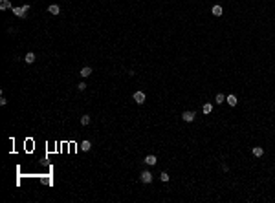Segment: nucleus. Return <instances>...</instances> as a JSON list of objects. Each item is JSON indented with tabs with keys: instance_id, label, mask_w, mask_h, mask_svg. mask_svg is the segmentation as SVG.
Returning <instances> with one entry per match:
<instances>
[{
	"instance_id": "nucleus-17",
	"label": "nucleus",
	"mask_w": 275,
	"mask_h": 203,
	"mask_svg": "<svg viewBox=\"0 0 275 203\" xmlns=\"http://www.w3.org/2000/svg\"><path fill=\"white\" fill-rule=\"evenodd\" d=\"M160 179L163 181V183H167V181H169V179H171V176H169L167 172H162V174H160Z\"/></svg>"
},
{
	"instance_id": "nucleus-10",
	"label": "nucleus",
	"mask_w": 275,
	"mask_h": 203,
	"mask_svg": "<svg viewBox=\"0 0 275 203\" xmlns=\"http://www.w3.org/2000/svg\"><path fill=\"white\" fill-rule=\"evenodd\" d=\"M48 11H50L51 15H59V13H61V7H59L57 4H51V6L48 7Z\"/></svg>"
},
{
	"instance_id": "nucleus-7",
	"label": "nucleus",
	"mask_w": 275,
	"mask_h": 203,
	"mask_svg": "<svg viewBox=\"0 0 275 203\" xmlns=\"http://www.w3.org/2000/svg\"><path fill=\"white\" fill-rule=\"evenodd\" d=\"M226 103L231 106V108H233V106H237V95H233V93L227 95V97H226Z\"/></svg>"
},
{
	"instance_id": "nucleus-4",
	"label": "nucleus",
	"mask_w": 275,
	"mask_h": 203,
	"mask_svg": "<svg viewBox=\"0 0 275 203\" xmlns=\"http://www.w3.org/2000/svg\"><path fill=\"white\" fill-rule=\"evenodd\" d=\"M195 117H196L195 112H184V114H182V119H184L185 123H193V121H195Z\"/></svg>"
},
{
	"instance_id": "nucleus-11",
	"label": "nucleus",
	"mask_w": 275,
	"mask_h": 203,
	"mask_svg": "<svg viewBox=\"0 0 275 203\" xmlns=\"http://www.w3.org/2000/svg\"><path fill=\"white\" fill-rule=\"evenodd\" d=\"M24 60H26V64H33V62H35V53H33V51L26 53V59H24Z\"/></svg>"
},
{
	"instance_id": "nucleus-3",
	"label": "nucleus",
	"mask_w": 275,
	"mask_h": 203,
	"mask_svg": "<svg viewBox=\"0 0 275 203\" xmlns=\"http://www.w3.org/2000/svg\"><path fill=\"white\" fill-rule=\"evenodd\" d=\"M140 179L143 181V183H151V181H152V174L149 172V170H143V172L140 174Z\"/></svg>"
},
{
	"instance_id": "nucleus-9",
	"label": "nucleus",
	"mask_w": 275,
	"mask_h": 203,
	"mask_svg": "<svg viewBox=\"0 0 275 203\" xmlns=\"http://www.w3.org/2000/svg\"><path fill=\"white\" fill-rule=\"evenodd\" d=\"M145 163H147V165H151V167H152V165H156V163H158V157L151 154V156H147V157H145Z\"/></svg>"
},
{
	"instance_id": "nucleus-18",
	"label": "nucleus",
	"mask_w": 275,
	"mask_h": 203,
	"mask_svg": "<svg viewBox=\"0 0 275 203\" xmlns=\"http://www.w3.org/2000/svg\"><path fill=\"white\" fill-rule=\"evenodd\" d=\"M77 90H79V92H84V90H86V84H84V82H79V84H77Z\"/></svg>"
},
{
	"instance_id": "nucleus-15",
	"label": "nucleus",
	"mask_w": 275,
	"mask_h": 203,
	"mask_svg": "<svg viewBox=\"0 0 275 203\" xmlns=\"http://www.w3.org/2000/svg\"><path fill=\"white\" fill-rule=\"evenodd\" d=\"M215 101H216V104H222V103L226 101V95L224 93H216V99Z\"/></svg>"
},
{
	"instance_id": "nucleus-13",
	"label": "nucleus",
	"mask_w": 275,
	"mask_h": 203,
	"mask_svg": "<svg viewBox=\"0 0 275 203\" xmlns=\"http://www.w3.org/2000/svg\"><path fill=\"white\" fill-rule=\"evenodd\" d=\"M90 148H92V143H90L88 139H84V141L81 143V150H84V152H88Z\"/></svg>"
},
{
	"instance_id": "nucleus-2",
	"label": "nucleus",
	"mask_w": 275,
	"mask_h": 203,
	"mask_svg": "<svg viewBox=\"0 0 275 203\" xmlns=\"http://www.w3.org/2000/svg\"><path fill=\"white\" fill-rule=\"evenodd\" d=\"M132 97H134V101L138 103V104H143L145 101H147V95L140 90V92H134V95H132Z\"/></svg>"
},
{
	"instance_id": "nucleus-6",
	"label": "nucleus",
	"mask_w": 275,
	"mask_h": 203,
	"mask_svg": "<svg viewBox=\"0 0 275 203\" xmlns=\"http://www.w3.org/2000/svg\"><path fill=\"white\" fill-rule=\"evenodd\" d=\"M251 152H253V156H255V157H262L264 156V148L262 146H253Z\"/></svg>"
},
{
	"instance_id": "nucleus-14",
	"label": "nucleus",
	"mask_w": 275,
	"mask_h": 203,
	"mask_svg": "<svg viewBox=\"0 0 275 203\" xmlns=\"http://www.w3.org/2000/svg\"><path fill=\"white\" fill-rule=\"evenodd\" d=\"M202 112H204V114H211V112H213V104H211V103H206V104L202 106Z\"/></svg>"
},
{
	"instance_id": "nucleus-8",
	"label": "nucleus",
	"mask_w": 275,
	"mask_h": 203,
	"mask_svg": "<svg viewBox=\"0 0 275 203\" xmlns=\"http://www.w3.org/2000/svg\"><path fill=\"white\" fill-rule=\"evenodd\" d=\"M90 75H92V68H90V66H84V68L81 70V77L86 79V77H90Z\"/></svg>"
},
{
	"instance_id": "nucleus-12",
	"label": "nucleus",
	"mask_w": 275,
	"mask_h": 203,
	"mask_svg": "<svg viewBox=\"0 0 275 203\" xmlns=\"http://www.w3.org/2000/svg\"><path fill=\"white\" fill-rule=\"evenodd\" d=\"M0 9H2V11L11 9V2H9V0H0Z\"/></svg>"
},
{
	"instance_id": "nucleus-1",
	"label": "nucleus",
	"mask_w": 275,
	"mask_h": 203,
	"mask_svg": "<svg viewBox=\"0 0 275 203\" xmlns=\"http://www.w3.org/2000/svg\"><path fill=\"white\" fill-rule=\"evenodd\" d=\"M11 11L18 17V18H26V13L29 11V4L26 6H20V7H11Z\"/></svg>"
},
{
	"instance_id": "nucleus-19",
	"label": "nucleus",
	"mask_w": 275,
	"mask_h": 203,
	"mask_svg": "<svg viewBox=\"0 0 275 203\" xmlns=\"http://www.w3.org/2000/svg\"><path fill=\"white\" fill-rule=\"evenodd\" d=\"M0 104H2V106H6V104H7V101H6V97H4V95L0 97Z\"/></svg>"
},
{
	"instance_id": "nucleus-5",
	"label": "nucleus",
	"mask_w": 275,
	"mask_h": 203,
	"mask_svg": "<svg viewBox=\"0 0 275 203\" xmlns=\"http://www.w3.org/2000/svg\"><path fill=\"white\" fill-rule=\"evenodd\" d=\"M211 13H213L215 17H222V13H224V9H222V6H213V7H211Z\"/></svg>"
},
{
	"instance_id": "nucleus-16",
	"label": "nucleus",
	"mask_w": 275,
	"mask_h": 203,
	"mask_svg": "<svg viewBox=\"0 0 275 203\" xmlns=\"http://www.w3.org/2000/svg\"><path fill=\"white\" fill-rule=\"evenodd\" d=\"M88 123H90V115H86V114H84V115L81 117V124H83V126H86Z\"/></svg>"
}]
</instances>
